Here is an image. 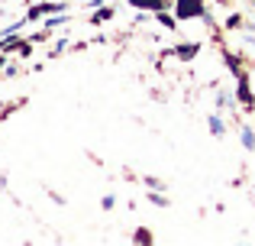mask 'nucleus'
I'll use <instances>...</instances> for the list:
<instances>
[{"label": "nucleus", "mask_w": 255, "mask_h": 246, "mask_svg": "<svg viewBox=\"0 0 255 246\" xmlns=\"http://www.w3.org/2000/svg\"><path fill=\"white\" fill-rule=\"evenodd\" d=\"M200 13H204L200 0H178V16H200Z\"/></svg>", "instance_id": "1"}, {"label": "nucleus", "mask_w": 255, "mask_h": 246, "mask_svg": "<svg viewBox=\"0 0 255 246\" xmlns=\"http://www.w3.org/2000/svg\"><path fill=\"white\" fill-rule=\"evenodd\" d=\"M239 136H243V146H246V149H255V133H252V126H243V133H239Z\"/></svg>", "instance_id": "2"}, {"label": "nucleus", "mask_w": 255, "mask_h": 246, "mask_svg": "<svg viewBox=\"0 0 255 246\" xmlns=\"http://www.w3.org/2000/svg\"><path fill=\"white\" fill-rule=\"evenodd\" d=\"M210 130H213V136H223V120H220V117H210Z\"/></svg>", "instance_id": "3"}, {"label": "nucleus", "mask_w": 255, "mask_h": 246, "mask_svg": "<svg viewBox=\"0 0 255 246\" xmlns=\"http://www.w3.org/2000/svg\"><path fill=\"white\" fill-rule=\"evenodd\" d=\"M239 94H243V104H252V94H249V84H246V78L239 81Z\"/></svg>", "instance_id": "4"}, {"label": "nucleus", "mask_w": 255, "mask_h": 246, "mask_svg": "<svg viewBox=\"0 0 255 246\" xmlns=\"http://www.w3.org/2000/svg\"><path fill=\"white\" fill-rule=\"evenodd\" d=\"M132 3H136V6H155V10H158L165 0H132Z\"/></svg>", "instance_id": "5"}, {"label": "nucleus", "mask_w": 255, "mask_h": 246, "mask_svg": "<svg viewBox=\"0 0 255 246\" xmlns=\"http://www.w3.org/2000/svg\"><path fill=\"white\" fill-rule=\"evenodd\" d=\"M194 49H197V45H184V49H181L178 55H181V58H191V55H194Z\"/></svg>", "instance_id": "6"}]
</instances>
